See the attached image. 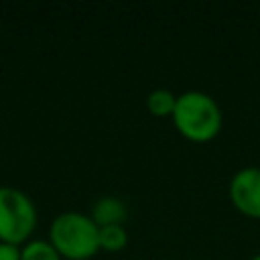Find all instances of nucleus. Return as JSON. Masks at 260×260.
<instances>
[{
  "label": "nucleus",
  "mask_w": 260,
  "mask_h": 260,
  "mask_svg": "<svg viewBox=\"0 0 260 260\" xmlns=\"http://www.w3.org/2000/svg\"><path fill=\"white\" fill-rule=\"evenodd\" d=\"M177 132L191 142L213 140L223 124V114L213 95L189 89L177 95V106L171 116Z\"/></svg>",
  "instance_id": "obj_1"
},
{
  "label": "nucleus",
  "mask_w": 260,
  "mask_h": 260,
  "mask_svg": "<svg viewBox=\"0 0 260 260\" xmlns=\"http://www.w3.org/2000/svg\"><path fill=\"white\" fill-rule=\"evenodd\" d=\"M49 242L67 260H87L100 252V228L81 211L59 213L49 228Z\"/></svg>",
  "instance_id": "obj_2"
},
{
  "label": "nucleus",
  "mask_w": 260,
  "mask_h": 260,
  "mask_svg": "<svg viewBox=\"0 0 260 260\" xmlns=\"http://www.w3.org/2000/svg\"><path fill=\"white\" fill-rule=\"evenodd\" d=\"M37 225L32 199L16 187H0V242L26 244Z\"/></svg>",
  "instance_id": "obj_3"
},
{
  "label": "nucleus",
  "mask_w": 260,
  "mask_h": 260,
  "mask_svg": "<svg viewBox=\"0 0 260 260\" xmlns=\"http://www.w3.org/2000/svg\"><path fill=\"white\" fill-rule=\"evenodd\" d=\"M228 195L236 211L244 217L260 219V167L238 169L230 179Z\"/></svg>",
  "instance_id": "obj_4"
},
{
  "label": "nucleus",
  "mask_w": 260,
  "mask_h": 260,
  "mask_svg": "<svg viewBox=\"0 0 260 260\" xmlns=\"http://www.w3.org/2000/svg\"><path fill=\"white\" fill-rule=\"evenodd\" d=\"M89 217L95 221L98 228L124 225V221L128 217V207L116 195H102L100 199L93 201L91 211H89Z\"/></svg>",
  "instance_id": "obj_5"
},
{
  "label": "nucleus",
  "mask_w": 260,
  "mask_h": 260,
  "mask_svg": "<svg viewBox=\"0 0 260 260\" xmlns=\"http://www.w3.org/2000/svg\"><path fill=\"white\" fill-rule=\"evenodd\" d=\"M177 106V95L167 87H156L146 95V108L154 118H171Z\"/></svg>",
  "instance_id": "obj_6"
},
{
  "label": "nucleus",
  "mask_w": 260,
  "mask_h": 260,
  "mask_svg": "<svg viewBox=\"0 0 260 260\" xmlns=\"http://www.w3.org/2000/svg\"><path fill=\"white\" fill-rule=\"evenodd\" d=\"M20 260H63L49 240H28L20 248Z\"/></svg>",
  "instance_id": "obj_7"
},
{
  "label": "nucleus",
  "mask_w": 260,
  "mask_h": 260,
  "mask_svg": "<svg viewBox=\"0 0 260 260\" xmlns=\"http://www.w3.org/2000/svg\"><path fill=\"white\" fill-rule=\"evenodd\" d=\"M128 244V232L124 225H106L100 228V250L120 252Z\"/></svg>",
  "instance_id": "obj_8"
},
{
  "label": "nucleus",
  "mask_w": 260,
  "mask_h": 260,
  "mask_svg": "<svg viewBox=\"0 0 260 260\" xmlns=\"http://www.w3.org/2000/svg\"><path fill=\"white\" fill-rule=\"evenodd\" d=\"M0 260H20V246L0 242Z\"/></svg>",
  "instance_id": "obj_9"
},
{
  "label": "nucleus",
  "mask_w": 260,
  "mask_h": 260,
  "mask_svg": "<svg viewBox=\"0 0 260 260\" xmlns=\"http://www.w3.org/2000/svg\"><path fill=\"white\" fill-rule=\"evenodd\" d=\"M250 260H260V252H258V254H254V256H252Z\"/></svg>",
  "instance_id": "obj_10"
}]
</instances>
